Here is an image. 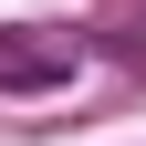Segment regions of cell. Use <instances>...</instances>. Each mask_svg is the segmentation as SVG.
Segmentation results:
<instances>
[{
  "instance_id": "obj_1",
  "label": "cell",
  "mask_w": 146,
  "mask_h": 146,
  "mask_svg": "<svg viewBox=\"0 0 146 146\" xmlns=\"http://www.w3.org/2000/svg\"><path fill=\"white\" fill-rule=\"evenodd\" d=\"M63 52H31V42H0V84H52Z\"/></svg>"
}]
</instances>
